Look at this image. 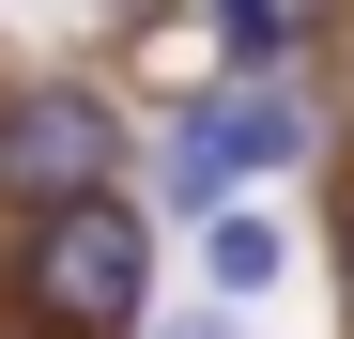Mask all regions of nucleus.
I'll return each mask as SVG.
<instances>
[{
    "label": "nucleus",
    "instance_id": "nucleus-4",
    "mask_svg": "<svg viewBox=\"0 0 354 339\" xmlns=\"http://www.w3.org/2000/svg\"><path fill=\"white\" fill-rule=\"evenodd\" d=\"M201 277H216L231 309H247V293H277V277H292V247H277V216H247V201H216V216H201Z\"/></svg>",
    "mask_w": 354,
    "mask_h": 339
},
{
    "label": "nucleus",
    "instance_id": "nucleus-5",
    "mask_svg": "<svg viewBox=\"0 0 354 339\" xmlns=\"http://www.w3.org/2000/svg\"><path fill=\"white\" fill-rule=\"evenodd\" d=\"M308 31H324L308 0H216V46H231V77H277Z\"/></svg>",
    "mask_w": 354,
    "mask_h": 339
},
{
    "label": "nucleus",
    "instance_id": "nucleus-2",
    "mask_svg": "<svg viewBox=\"0 0 354 339\" xmlns=\"http://www.w3.org/2000/svg\"><path fill=\"white\" fill-rule=\"evenodd\" d=\"M108 170H124V108H108L93 77H31L16 108H0V201H16V216L108 185Z\"/></svg>",
    "mask_w": 354,
    "mask_h": 339
},
{
    "label": "nucleus",
    "instance_id": "nucleus-1",
    "mask_svg": "<svg viewBox=\"0 0 354 339\" xmlns=\"http://www.w3.org/2000/svg\"><path fill=\"white\" fill-rule=\"evenodd\" d=\"M16 293H31L46 339H139V293H154V201H124V185L46 201L31 247H16Z\"/></svg>",
    "mask_w": 354,
    "mask_h": 339
},
{
    "label": "nucleus",
    "instance_id": "nucleus-6",
    "mask_svg": "<svg viewBox=\"0 0 354 339\" xmlns=\"http://www.w3.org/2000/svg\"><path fill=\"white\" fill-rule=\"evenodd\" d=\"M139 339H231V324H139Z\"/></svg>",
    "mask_w": 354,
    "mask_h": 339
},
{
    "label": "nucleus",
    "instance_id": "nucleus-7",
    "mask_svg": "<svg viewBox=\"0 0 354 339\" xmlns=\"http://www.w3.org/2000/svg\"><path fill=\"white\" fill-rule=\"evenodd\" d=\"M339 247H354V216H339Z\"/></svg>",
    "mask_w": 354,
    "mask_h": 339
},
{
    "label": "nucleus",
    "instance_id": "nucleus-3",
    "mask_svg": "<svg viewBox=\"0 0 354 339\" xmlns=\"http://www.w3.org/2000/svg\"><path fill=\"white\" fill-rule=\"evenodd\" d=\"M277 154H308V108H292L277 77H247V93H216V108H185L169 124V154H154V201L169 216H216L247 170H277Z\"/></svg>",
    "mask_w": 354,
    "mask_h": 339
}]
</instances>
